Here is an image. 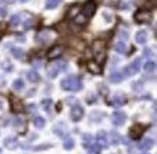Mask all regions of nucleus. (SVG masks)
<instances>
[{"instance_id":"a18cd8bd","label":"nucleus","mask_w":157,"mask_h":154,"mask_svg":"<svg viewBox=\"0 0 157 154\" xmlns=\"http://www.w3.org/2000/svg\"><path fill=\"white\" fill-rule=\"evenodd\" d=\"M0 153H2V148H0Z\"/></svg>"},{"instance_id":"7ed1b4c3","label":"nucleus","mask_w":157,"mask_h":154,"mask_svg":"<svg viewBox=\"0 0 157 154\" xmlns=\"http://www.w3.org/2000/svg\"><path fill=\"white\" fill-rule=\"evenodd\" d=\"M70 115H71V119L74 122H79L81 119L83 118V115H85V111H83V107L79 106V103L75 104V106H72L71 108V113H70Z\"/></svg>"},{"instance_id":"f257e3e1","label":"nucleus","mask_w":157,"mask_h":154,"mask_svg":"<svg viewBox=\"0 0 157 154\" xmlns=\"http://www.w3.org/2000/svg\"><path fill=\"white\" fill-rule=\"evenodd\" d=\"M60 86H61V89L65 90V92H79L83 88V83L79 77H77V75H70V77L64 78V79L60 82Z\"/></svg>"},{"instance_id":"393cba45","label":"nucleus","mask_w":157,"mask_h":154,"mask_svg":"<svg viewBox=\"0 0 157 154\" xmlns=\"http://www.w3.org/2000/svg\"><path fill=\"white\" fill-rule=\"evenodd\" d=\"M143 69H145L146 72H154L156 71V62L151 61V60H149V61H146L145 64H143Z\"/></svg>"},{"instance_id":"72a5a7b5","label":"nucleus","mask_w":157,"mask_h":154,"mask_svg":"<svg viewBox=\"0 0 157 154\" xmlns=\"http://www.w3.org/2000/svg\"><path fill=\"white\" fill-rule=\"evenodd\" d=\"M25 125V121L22 118H20V117H18V118H15V121H14V126L17 128V129H21V128L24 126Z\"/></svg>"},{"instance_id":"412c9836","label":"nucleus","mask_w":157,"mask_h":154,"mask_svg":"<svg viewBox=\"0 0 157 154\" xmlns=\"http://www.w3.org/2000/svg\"><path fill=\"white\" fill-rule=\"evenodd\" d=\"M25 88V82L21 78H18V79H14L13 81V89L14 90H18V92H21V90Z\"/></svg>"},{"instance_id":"aec40b11","label":"nucleus","mask_w":157,"mask_h":154,"mask_svg":"<svg viewBox=\"0 0 157 154\" xmlns=\"http://www.w3.org/2000/svg\"><path fill=\"white\" fill-rule=\"evenodd\" d=\"M2 69H3L4 72H13L14 71V65H13V62L10 61V60H4V61H2Z\"/></svg>"},{"instance_id":"f8f14e48","label":"nucleus","mask_w":157,"mask_h":154,"mask_svg":"<svg viewBox=\"0 0 157 154\" xmlns=\"http://www.w3.org/2000/svg\"><path fill=\"white\" fill-rule=\"evenodd\" d=\"M135 40H136V43H139V45H145L146 42H147V32H146L145 29L138 31V32L135 33Z\"/></svg>"},{"instance_id":"6ab92c4d","label":"nucleus","mask_w":157,"mask_h":154,"mask_svg":"<svg viewBox=\"0 0 157 154\" xmlns=\"http://www.w3.org/2000/svg\"><path fill=\"white\" fill-rule=\"evenodd\" d=\"M114 50L117 51V53H121V54H125L127 53V45H125V42L124 40H118L116 43V45H114Z\"/></svg>"},{"instance_id":"9d476101","label":"nucleus","mask_w":157,"mask_h":154,"mask_svg":"<svg viewBox=\"0 0 157 154\" xmlns=\"http://www.w3.org/2000/svg\"><path fill=\"white\" fill-rule=\"evenodd\" d=\"M63 53H64V49H63L61 46H56V47L50 49V50L48 51V58H49V60H56V58H60Z\"/></svg>"},{"instance_id":"c85d7f7f","label":"nucleus","mask_w":157,"mask_h":154,"mask_svg":"<svg viewBox=\"0 0 157 154\" xmlns=\"http://www.w3.org/2000/svg\"><path fill=\"white\" fill-rule=\"evenodd\" d=\"M100 150H101L100 145H90L86 147V151H88V153H93V154L100 153Z\"/></svg>"},{"instance_id":"2f4dec72","label":"nucleus","mask_w":157,"mask_h":154,"mask_svg":"<svg viewBox=\"0 0 157 154\" xmlns=\"http://www.w3.org/2000/svg\"><path fill=\"white\" fill-rule=\"evenodd\" d=\"M52 104H53L52 99H44V100H42V108L46 110V111H49L50 107H52Z\"/></svg>"},{"instance_id":"c9c22d12","label":"nucleus","mask_w":157,"mask_h":154,"mask_svg":"<svg viewBox=\"0 0 157 154\" xmlns=\"http://www.w3.org/2000/svg\"><path fill=\"white\" fill-rule=\"evenodd\" d=\"M48 147H52V146L50 145H40V146H36L33 150H35V151H42V150H46Z\"/></svg>"},{"instance_id":"cd10ccee","label":"nucleus","mask_w":157,"mask_h":154,"mask_svg":"<svg viewBox=\"0 0 157 154\" xmlns=\"http://www.w3.org/2000/svg\"><path fill=\"white\" fill-rule=\"evenodd\" d=\"M89 118L92 119V121H95V122H99V121L103 119V114H101L100 111H92L90 115H89Z\"/></svg>"},{"instance_id":"58836bf2","label":"nucleus","mask_w":157,"mask_h":154,"mask_svg":"<svg viewBox=\"0 0 157 154\" xmlns=\"http://www.w3.org/2000/svg\"><path fill=\"white\" fill-rule=\"evenodd\" d=\"M143 56H147V57H150V56H153V51L150 50V49H145V51H143Z\"/></svg>"},{"instance_id":"f704fd0d","label":"nucleus","mask_w":157,"mask_h":154,"mask_svg":"<svg viewBox=\"0 0 157 154\" xmlns=\"http://www.w3.org/2000/svg\"><path fill=\"white\" fill-rule=\"evenodd\" d=\"M79 101H78L77 97H67L65 99V104H68V106H75V104H78Z\"/></svg>"},{"instance_id":"5701e85b","label":"nucleus","mask_w":157,"mask_h":154,"mask_svg":"<svg viewBox=\"0 0 157 154\" xmlns=\"http://www.w3.org/2000/svg\"><path fill=\"white\" fill-rule=\"evenodd\" d=\"M33 125H35L38 129H43V128L46 126V119H44L43 117H35V118H33Z\"/></svg>"},{"instance_id":"4be33fe9","label":"nucleus","mask_w":157,"mask_h":154,"mask_svg":"<svg viewBox=\"0 0 157 154\" xmlns=\"http://www.w3.org/2000/svg\"><path fill=\"white\" fill-rule=\"evenodd\" d=\"M17 145H18V139H17V137H6V139H4V146H6V147H9V148L17 147Z\"/></svg>"},{"instance_id":"e433bc0d","label":"nucleus","mask_w":157,"mask_h":154,"mask_svg":"<svg viewBox=\"0 0 157 154\" xmlns=\"http://www.w3.org/2000/svg\"><path fill=\"white\" fill-rule=\"evenodd\" d=\"M86 142H88V143L92 142V135H90V133H85V135H83V143H86Z\"/></svg>"},{"instance_id":"bb28decb","label":"nucleus","mask_w":157,"mask_h":154,"mask_svg":"<svg viewBox=\"0 0 157 154\" xmlns=\"http://www.w3.org/2000/svg\"><path fill=\"white\" fill-rule=\"evenodd\" d=\"M74 139H71V137H65L64 143H63V147L65 148V150H71V148H74Z\"/></svg>"},{"instance_id":"a19ab883","label":"nucleus","mask_w":157,"mask_h":154,"mask_svg":"<svg viewBox=\"0 0 157 154\" xmlns=\"http://www.w3.org/2000/svg\"><path fill=\"white\" fill-rule=\"evenodd\" d=\"M35 95V92H33V90H29V92H28V97H31V96H33Z\"/></svg>"},{"instance_id":"4468645a","label":"nucleus","mask_w":157,"mask_h":154,"mask_svg":"<svg viewBox=\"0 0 157 154\" xmlns=\"http://www.w3.org/2000/svg\"><path fill=\"white\" fill-rule=\"evenodd\" d=\"M98 145H100V147H106L107 143H109V139H107V132L104 130H99L98 132Z\"/></svg>"},{"instance_id":"dca6fc26","label":"nucleus","mask_w":157,"mask_h":154,"mask_svg":"<svg viewBox=\"0 0 157 154\" xmlns=\"http://www.w3.org/2000/svg\"><path fill=\"white\" fill-rule=\"evenodd\" d=\"M59 72H60V68H59V65H57V62H52L48 67V74L50 78H56L59 75Z\"/></svg>"},{"instance_id":"1a4fd4ad","label":"nucleus","mask_w":157,"mask_h":154,"mask_svg":"<svg viewBox=\"0 0 157 154\" xmlns=\"http://www.w3.org/2000/svg\"><path fill=\"white\" fill-rule=\"evenodd\" d=\"M143 130H145V126H143V125H139V124L133 125V126L131 128V130H129L131 139H133V140L140 139V137H142V135H143Z\"/></svg>"},{"instance_id":"ea45409f","label":"nucleus","mask_w":157,"mask_h":154,"mask_svg":"<svg viewBox=\"0 0 157 154\" xmlns=\"http://www.w3.org/2000/svg\"><path fill=\"white\" fill-rule=\"evenodd\" d=\"M31 24H32V21H28V22H25V29H29Z\"/></svg>"},{"instance_id":"423d86ee","label":"nucleus","mask_w":157,"mask_h":154,"mask_svg":"<svg viewBox=\"0 0 157 154\" xmlns=\"http://www.w3.org/2000/svg\"><path fill=\"white\" fill-rule=\"evenodd\" d=\"M133 18H135V21L138 24H146V22L150 21L151 15H150V11H147V10H139V11L135 13Z\"/></svg>"},{"instance_id":"79ce46f5","label":"nucleus","mask_w":157,"mask_h":154,"mask_svg":"<svg viewBox=\"0 0 157 154\" xmlns=\"http://www.w3.org/2000/svg\"><path fill=\"white\" fill-rule=\"evenodd\" d=\"M17 40H18V42H22V43H24V42H25V39H24V38H18Z\"/></svg>"},{"instance_id":"473e14b6","label":"nucleus","mask_w":157,"mask_h":154,"mask_svg":"<svg viewBox=\"0 0 157 154\" xmlns=\"http://www.w3.org/2000/svg\"><path fill=\"white\" fill-rule=\"evenodd\" d=\"M57 65H59V68H60V72L61 71H65V69L68 68V62L65 61V60H60V61H56Z\"/></svg>"},{"instance_id":"f03ea898","label":"nucleus","mask_w":157,"mask_h":154,"mask_svg":"<svg viewBox=\"0 0 157 154\" xmlns=\"http://www.w3.org/2000/svg\"><path fill=\"white\" fill-rule=\"evenodd\" d=\"M140 58H135L129 65H127L124 68V75L127 77H133V75H136L138 72L140 71Z\"/></svg>"},{"instance_id":"f3484780","label":"nucleus","mask_w":157,"mask_h":154,"mask_svg":"<svg viewBox=\"0 0 157 154\" xmlns=\"http://www.w3.org/2000/svg\"><path fill=\"white\" fill-rule=\"evenodd\" d=\"M107 139L110 140L111 145H118V143L121 142V136H120V133L118 132H116V130H111L110 135H107Z\"/></svg>"},{"instance_id":"4c0bfd02","label":"nucleus","mask_w":157,"mask_h":154,"mask_svg":"<svg viewBox=\"0 0 157 154\" xmlns=\"http://www.w3.org/2000/svg\"><path fill=\"white\" fill-rule=\"evenodd\" d=\"M85 21H88V20H86V18L83 17L82 14H79V15H78V17H77V22H79V24H83Z\"/></svg>"},{"instance_id":"a211bd4d","label":"nucleus","mask_w":157,"mask_h":154,"mask_svg":"<svg viewBox=\"0 0 157 154\" xmlns=\"http://www.w3.org/2000/svg\"><path fill=\"white\" fill-rule=\"evenodd\" d=\"M10 51H11V56L15 57L17 60H22L25 57V51L22 50V49H20V47H13Z\"/></svg>"},{"instance_id":"b1692460","label":"nucleus","mask_w":157,"mask_h":154,"mask_svg":"<svg viewBox=\"0 0 157 154\" xmlns=\"http://www.w3.org/2000/svg\"><path fill=\"white\" fill-rule=\"evenodd\" d=\"M27 78H28V81L29 82H33V83H36V82H39L40 81V77H39V74L36 71H28V74H27Z\"/></svg>"},{"instance_id":"9b49d317","label":"nucleus","mask_w":157,"mask_h":154,"mask_svg":"<svg viewBox=\"0 0 157 154\" xmlns=\"http://www.w3.org/2000/svg\"><path fill=\"white\" fill-rule=\"evenodd\" d=\"M127 103V97L124 95H114L110 100V106H114V107H121Z\"/></svg>"},{"instance_id":"c03bdc74","label":"nucleus","mask_w":157,"mask_h":154,"mask_svg":"<svg viewBox=\"0 0 157 154\" xmlns=\"http://www.w3.org/2000/svg\"><path fill=\"white\" fill-rule=\"evenodd\" d=\"M21 3H25V2H29V0H20Z\"/></svg>"},{"instance_id":"a878e982","label":"nucleus","mask_w":157,"mask_h":154,"mask_svg":"<svg viewBox=\"0 0 157 154\" xmlns=\"http://www.w3.org/2000/svg\"><path fill=\"white\" fill-rule=\"evenodd\" d=\"M63 0H48L46 2V9L48 10H53L56 9V7H59L60 4H61Z\"/></svg>"},{"instance_id":"6e6552de","label":"nucleus","mask_w":157,"mask_h":154,"mask_svg":"<svg viewBox=\"0 0 157 154\" xmlns=\"http://www.w3.org/2000/svg\"><path fill=\"white\" fill-rule=\"evenodd\" d=\"M95 11H96V3H95V2H89V3H86L85 6L82 7L81 14H82L86 20H89V18L95 14Z\"/></svg>"},{"instance_id":"0eeeda50","label":"nucleus","mask_w":157,"mask_h":154,"mask_svg":"<svg viewBox=\"0 0 157 154\" xmlns=\"http://www.w3.org/2000/svg\"><path fill=\"white\" fill-rule=\"evenodd\" d=\"M53 133L57 135L59 137H64L65 133H68V126L64 121H59L56 125L53 126Z\"/></svg>"},{"instance_id":"39448f33","label":"nucleus","mask_w":157,"mask_h":154,"mask_svg":"<svg viewBox=\"0 0 157 154\" xmlns=\"http://www.w3.org/2000/svg\"><path fill=\"white\" fill-rule=\"evenodd\" d=\"M104 45L101 40H96L95 43H93V53H95L96 58H98V62L99 61H103L104 57H106V54H104Z\"/></svg>"},{"instance_id":"7c9ffc66","label":"nucleus","mask_w":157,"mask_h":154,"mask_svg":"<svg viewBox=\"0 0 157 154\" xmlns=\"http://www.w3.org/2000/svg\"><path fill=\"white\" fill-rule=\"evenodd\" d=\"M21 22V17L18 14H14L10 17V25H13V27H15V25H18Z\"/></svg>"},{"instance_id":"ddd939ff","label":"nucleus","mask_w":157,"mask_h":154,"mask_svg":"<svg viewBox=\"0 0 157 154\" xmlns=\"http://www.w3.org/2000/svg\"><path fill=\"white\" fill-rule=\"evenodd\" d=\"M153 139L151 137H145V139L140 142V145H139V148H140V151H149L151 147H153Z\"/></svg>"},{"instance_id":"c756f323","label":"nucleus","mask_w":157,"mask_h":154,"mask_svg":"<svg viewBox=\"0 0 157 154\" xmlns=\"http://www.w3.org/2000/svg\"><path fill=\"white\" fill-rule=\"evenodd\" d=\"M88 68L90 69L93 74H99V72H100V67H99V62H98V64H95L93 61L88 62Z\"/></svg>"},{"instance_id":"37998d69","label":"nucleus","mask_w":157,"mask_h":154,"mask_svg":"<svg viewBox=\"0 0 157 154\" xmlns=\"http://www.w3.org/2000/svg\"><path fill=\"white\" fill-rule=\"evenodd\" d=\"M0 110H3V103H2V100H0Z\"/></svg>"},{"instance_id":"2eb2a0df","label":"nucleus","mask_w":157,"mask_h":154,"mask_svg":"<svg viewBox=\"0 0 157 154\" xmlns=\"http://www.w3.org/2000/svg\"><path fill=\"white\" fill-rule=\"evenodd\" d=\"M122 79H124V74H121L120 71H113L109 75V81L111 83H120L122 82Z\"/></svg>"},{"instance_id":"20e7f679","label":"nucleus","mask_w":157,"mask_h":154,"mask_svg":"<svg viewBox=\"0 0 157 154\" xmlns=\"http://www.w3.org/2000/svg\"><path fill=\"white\" fill-rule=\"evenodd\" d=\"M110 119L113 122V125L116 126H121L127 122V114L122 113V111H114L111 115H110Z\"/></svg>"}]
</instances>
